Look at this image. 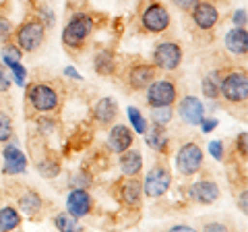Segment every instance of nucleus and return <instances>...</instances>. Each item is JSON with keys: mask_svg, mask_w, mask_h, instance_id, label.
I'll use <instances>...</instances> for the list:
<instances>
[{"mask_svg": "<svg viewBox=\"0 0 248 232\" xmlns=\"http://www.w3.org/2000/svg\"><path fill=\"white\" fill-rule=\"evenodd\" d=\"M172 2H174L176 9H180L182 13L188 15V13H190L192 9H195L197 4H199V0H172Z\"/></svg>", "mask_w": 248, "mask_h": 232, "instance_id": "4c0bfd02", "label": "nucleus"}, {"mask_svg": "<svg viewBox=\"0 0 248 232\" xmlns=\"http://www.w3.org/2000/svg\"><path fill=\"white\" fill-rule=\"evenodd\" d=\"M226 50L234 56H246L248 54V32L246 27H234L226 33Z\"/></svg>", "mask_w": 248, "mask_h": 232, "instance_id": "4be33fe9", "label": "nucleus"}, {"mask_svg": "<svg viewBox=\"0 0 248 232\" xmlns=\"http://www.w3.org/2000/svg\"><path fill=\"white\" fill-rule=\"evenodd\" d=\"M145 143L155 151V153H161V156H168L170 153V133L166 131V127L161 125H153L147 127L145 131Z\"/></svg>", "mask_w": 248, "mask_h": 232, "instance_id": "6ab92c4d", "label": "nucleus"}, {"mask_svg": "<svg viewBox=\"0 0 248 232\" xmlns=\"http://www.w3.org/2000/svg\"><path fill=\"white\" fill-rule=\"evenodd\" d=\"M151 122L161 127H168L174 120V108L172 106H159V108H151Z\"/></svg>", "mask_w": 248, "mask_h": 232, "instance_id": "a878e982", "label": "nucleus"}, {"mask_svg": "<svg viewBox=\"0 0 248 232\" xmlns=\"http://www.w3.org/2000/svg\"><path fill=\"white\" fill-rule=\"evenodd\" d=\"M15 137V125H13V116L9 112L0 110V143H9Z\"/></svg>", "mask_w": 248, "mask_h": 232, "instance_id": "bb28decb", "label": "nucleus"}, {"mask_svg": "<svg viewBox=\"0 0 248 232\" xmlns=\"http://www.w3.org/2000/svg\"><path fill=\"white\" fill-rule=\"evenodd\" d=\"M182 58H184V52H182L180 42L164 40V42H159L157 46H155L151 63L157 66L159 71L172 73V71H176V68L182 65Z\"/></svg>", "mask_w": 248, "mask_h": 232, "instance_id": "1a4fd4ad", "label": "nucleus"}, {"mask_svg": "<svg viewBox=\"0 0 248 232\" xmlns=\"http://www.w3.org/2000/svg\"><path fill=\"white\" fill-rule=\"evenodd\" d=\"M118 102H116L114 98H102L97 99V104L93 106V120L97 122L99 127H112L116 118H118Z\"/></svg>", "mask_w": 248, "mask_h": 232, "instance_id": "a211bd4d", "label": "nucleus"}, {"mask_svg": "<svg viewBox=\"0 0 248 232\" xmlns=\"http://www.w3.org/2000/svg\"><path fill=\"white\" fill-rule=\"evenodd\" d=\"M145 102L149 108L174 106L178 102V83L172 79H157L155 77L145 89Z\"/></svg>", "mask_w": 248, "mask_h": 232, "instance_id": "423d86ee", "label": "nucleus"}, {"mask_svg": "<svg viewBox=\"0 0 248 232\" xmlns=\"http://www.w3.org/2000/svg\"><path fill=\"white\" fill-rule=\"evenodd\" d=\"M17 203L21 207V212L29 215L31 220H40V215L44 214V199L37 191L33 189H25L21 193V195L17 197Z\"/></svg>", "mask_w": 248, "mask_h": 232, "instance_id": "aec40b11", "label": "nucleus"}, {"mask_svg": "<svg viewBox=\"0 0 248 232\" xmlns=\"http://www.w3.org/2000/svg\"><path fill=\"white\" fill-rule=\"evenodd\" d=\"M25 104L31 114H52L62 104V94L52 81H31L25 83Z\"/></svg>", "mask_w": 248, "mask_h": 232, "instance_id": "f257e3e1", "label": "nucleus"}, {"mask_svg": "<svg viewBox=\"0 0 248 232\" xmlns=\"http://www.w3.org/2000/svg\"><path fill=\"white\" fill-rule=\"evenodd\" d=\"M139 21H141L143 32L157 35V33L168 32L172 17H170V11L166 9V4H161L159 0H149V2L143 6Z\"/></svg>", "mask_w": 248, "mask_h": 232, "instance_id": "39448f33", "label": "nucleus"}, {"mask_svg": "<svg viewBox=\"0 0 248 232\" xmlns=\"http://www.w3.org/2000/svg\"><path fill=\"white\" fill-rule=\"evenodd\" d=\"M93 210V197L89 195L87 189H73L66 197V212L73 218L81 220L85 215H89Z\"/></svg>", "mask_w": 248, "mask_h": 232, "instance_id": "4468645a", "label": "nucleus"}, {"mask_svg": "<svg viewBox=\"0 0 248 232\" xmlns=\"http://www.w3.org/2000/svg\"><path fill=\"white\" fill-rule=\"evenodd\" d=\"M178 116L184 125L199 127L201 120L205 118V106L197 96H184L182 99H178Z\"/></svg>", "mask_w": 248, "mask_h": 232, "instance_id": "ddd939ff", "label": "nucleus"}, {"mask_svg": "<svg viewBox=\"0 0 248 232\" xmlns=\"http://www.w3.org/2000/svg\"><path fill=\"white\" fill-rule=\"evenodd\" d=\"M188 15L192 19V25L203 33H211L217 27V23H219V11H217V6L211 0H199V4Z\"/></svg>", "mask_w": 248, "mask_h": 232, "instance_id": "9b49d317", "label": "nucleus"}, {"mask_svg": "<svg viewBox=\"0 0 248 232\" xmlns=\"http://www.w3.org/2000/svg\"><path fill=\"white\" fill-rule=\"evenodd\" d=\"M188 197L192 201H197V203H201V205H211L221 197V191H219V187H217L215 181L203 179V181H197V182L190 184Z\"/></svg>", "mask_w": 248, "mask_h": 232, "instance_id": "2eb2a0df", "label": "nucleus"}, {"mask_svg": "<svg viewBox=\"0 0 248 232\" xmlns=\"http://www.w3.org/2000/svg\"><path fill=\"white\" fill-rule=\"evenodd\" d=\"M93 65H95V73L102 77H114L118 73V63H116V54L112 50H99L93 56Z\"/></svg>", "mask_w": 248, "mask_h": 232, "instance_id": "5701e85b", "label": "nucleus"}, {"mask_svg": "<svg viewBox=\"0 0 248 232\" xmlns=\"http://www.w3.org/2000/svg\"><path fill=\"white\" fill-rule=\"evenodd\" d=\"M203 149L195 141H186L182 143L176 151V170L182 176H195L203 170Z\"/></svg>", "mask_w": 248, "mask_h": 232, "instance_id": "0eeeda50", "label": "nucleus"}, {"mask_svg": "<svg viewBox=\"0 0 248 232\" xmlns=\"http://www.w3.org/2000/svg\"><path fill=\"white\" fill-rule=\"evenodd\" d=\"M170 230H192V226H184V224H176V226H170Z\"/></svg>", "mask_w": 248, "mask_h": 232, "instance_id": "c03bdc74", "label": "nucleus"}, {"mask_svg": "<svg viewBox=\"0 0 248 232\" xmlns=\"http://www.w3.org/2000/svg\"><path fill=\"white\" fill-rule=\"evenodd\" d=\"M4 66H9V71L15 75V81H17L19 87H25V81H27L25 66H23L21 63H9V65H4Z\"/></svg>", "mask_w": 248, "mask_h": 232, "instance_id": "473e14b6", "label": "nucleus"}, {"mask_svg": "<svg viewBox=\"0 0 248 232\" xmlns=\"http://www.w3.org/2000/svg\"><path fill=\"white\" fill-rule=\"evenodd\" d=\"M248 133H240L238 139H236V153L242 160H246V151H248Z\"/></svg>", "mask_w": 248, "mask_h": 232, "instance_id": "e433bc0d", "label": "nucleus"}, {"mask_svg": "<svg viewBox=\"0 0 248 232\" xmlns=\"http://www.w3.org/2000/svg\"><path fill=\"white\" fill-rule=\"evenodd\" d=\"M219 98L228 106H242L246 108L248 102V75L244 68H232V71H221L219 81Z\"/></svg>", "mask_w": 248, "mask_h": 232, "instance_id": "f03ea898", "label": "nucleus"}, {"mask_svg": "<svg viewBox=\"0 0 248 232\" xmlns=\"http://www.w3.org/2000/svg\"><path fill=\"white\" fill-rule=\"evenodd\" d=\"M91 174L89 172H85V170H79V172H75L71 176V187L73 189H87L89 184H91Z\"/></svg>", "mask_w": 248, "mask_h": 232, "instance_id": "2f4dec72", "label": "nucleus"}, {"mask_svg": "<svg viewBox=\"0 0 248 232\" xmlns=\"http://www.w3.org/2000/svg\"><path fill=\"white\" fill-rule=\"evenodd\" d=\"M114 197L120 201L126 210H141L143 205V182L137 176H124L122 181L116 182Z\"/></svg>", "mask_w": 248, "mask_h": 232, "instance_id": "9d476101", "label": "nucleus"}, {"mask_svg": "<svg viewBox=\"0 0 248 232\" xmlns=\"http://www.w3.org/2000/svg\"><path fill=\"white\" fill-rule=\"evenodd\" d=\"M21 222H23V218H21L19 210H15L11 205L0 207V230H15L21 226Z\"/></svg>", "mask_w": 248, "mask_h": 232, "instance_id": "b1692460", "label": "nucleus"}, {"mask_svg": "<svg viewBox=\"0 0 248 232\" xmlns=\"http://www.w3.org/2000/svg\"><path fill=\"white\" fill-rule=\"evenodd\" d=\"M54 226L58 230H64V232H71V230H79V220L73 218L68 212H60L54 215Z\"/></svg>", "mask_w": 248, "mask_h": 232, "instance_id": "cd10ccee", "label": "nucleus"}, {"mask_svg": "<svg viewBox=\"0 0 248 232\" xmlns=\"http://www.w3.org/2000/svg\"><path fill=\"white\" fill-rule=\"evenodd\" d=\"M11 75L6 73V66L0 65V96H6L11 91Z\"/></svg>", "mask_w": 248, "mask_h": 232, "instance_id": "c9c22d12", "label": "nucleus"}, {"mask_svg": "<svg viewBox=\"0 0 248 232\" xmlns=\"http://www.w3.org/2000/svg\"><path fill=\"white\" fill-rule=\"evenodd\" d=\"M118 166H120V172L124 176H139L143 170V156L139 149H124L122 153H118Z\"/></svg>", "mask_w": 248, "mask_h": 232, "instance_id": "412c9836", "label": "nucleus"}, {"mask_svg": "<svg viewBox=\"0 0 248 232\" xmlns=\"http://www.w3.org/2000/svg\"><path fill=\"white\" fill-rule=\"evenodd\" d=\"M66 75H68V77H73V79H79V81L83 79V77H81L79 73H77V71H75V68H73V66H66Z\"/></svg>", "mask_w": 248, "mask_h": 232, "instance_id": "37998d69", "label": "nucleus"}, {"mask_svg": "<svg viewBox=\"0 0 248 232\" xmlns=\"http://www.w3.org/2000/svg\"><path fill=\"white\" fill-rule=\"evenodd\" d=\"M246 199H248V191H246V189H242V193H240V195H238V207H240V210H242V214H244V215L248 214Z\"/></svg>", "mask_w": 248, "mask_h": 232, "instance_id": "79ce46f5", "label": "nucleus"}, {"mask_svg": "<svg viewBox=\"0 0 248 232\" xmlns=\"http://www.w3.org/2000/svg\"><path fill=\"white\" fill-rule=\"evenodd\" d=\"M219 81H221V71H213L203 77V96L207 99H219Z\"/></svg>", "mask_w": 248, "mask_h": 232, "instance_id": "393cba45", "label": "nucleus"}, {"mask_svg": "<svg viewBox=\"0 0 248 232\" xmlns=\"http://www.w3.org/2000/svg\"><path fill=\"white\" fill-rule=\"evenodd\" d=\"M13 32H15V27H13V23L11 19H6L0 15V44H6V42H11V37H13Z\"/></svg>", "mask_w": 248, "mask_h": 232, "instance_id": "72a5a7b5", "label": "nucleus"}, {"mask_svg": "<svg viewBox=\"0 0 248 232\" xmlns=\"http://www.w3.org/2000/svg\"><path fill=\"white\" fill-rule=\"evenodd\" d=\"M203 230H217V232H223V230H232V226L228 224H221V222H207Z\"/></svg>", "mask_w": 248, "mask_h": 232, "instance_id": "a19ab883", "label": "nucleus"}, {"mask_svg": "<svg viewBox=\"0 0 248 232\" xmlns=\"http://www.w3.org/2000/svg\"><path fill=\"white\" fill-rule=\"evenodd\" d=\"M21 58H23V50L19 48L17 44L6 42L4 48H2V60H4V65H9V63H21Z\"/></svg>", "mask_w": 248, "mask_h": 232, "instance_id": "7c9ffc66", "label": "nucleus"}, {"mask_svg": "<svg viewBox=\"0 0 248 232\" xmlns=\"http://www.w3.org/2000/svg\"><path fill=\"white\" fill-rule=\"evenodd\" d=\"M37 172H40L44 179H54L60 172V162L54 158H46L42 162H37Z\"/></svg>", "mask_w": 248, "mask_h": 232, "instance_id": "c85d7f7f", "label": "nucleus"}, {"mask_svg": "<svg viewBox=\"0 0 248 232\" xmlns=\"http://www.w3.org/2000/svg\"><path fill=\"white\" fill-rule=\"evenodd\" d=\"M135 143V131L128 125H112L110 133H108V148L114 153H122L124 149L133 148Z\"/></svg>", "mask_w": 248, "mask_h": 232, "instance_id": "f3484780", "label": "nucleus"}, {"mask_svg": "<svg viewBox=\"0 0 248 232\" xmlns=\"http://www.w3.org/2000/svg\"><path fill=\"white\" fill-rule=\"evenodd\" d=\"M246 17H248L246 9H238V11H234V15H232L234 27H246Z\"/></svg>", "mask_w": 248, "mask_h": 232, "instance_id": "58836bf2", "label": "nucleus"}, {"mask_svg": "<svg viewBox=\"0 0 248 232\" xmlns=\"http://www.w3.org/2000/svg\"><path fill=\"white\" fill-rule=\"evenodd\" d=\"M209 153H211L217 162H223L226 160V143L219 141V139H217V141H211L209 143Z\"/></svg>", "mask_w": 248, "mask_h": 232, "instance_id": "f704fd0d", "label": "nucleus"}, {"mask_svg": "<svg viewBox=\"0 0 248 232\" xmlns=\"http://www.w3.org/2000/svg\"><path fill=\"white\" fill-rule=\"evenodd\" d=\"M170 187H172V172L164 162H157L143 181V195L149 199H159L170 191Z\"/></svg>", "mask_w": 248, "mask_h": 232, "instance_id": "6e6552de", "label": "nucleus"}, {"mask_svg": "<svg viewBox=\"0 0 248 232\" xmlns=\"http://www.w3.org/2000/svg\"><path fill=\"white\" fill-rule=\"evenodd\" d=\"M128 118H130V125H133V131H137L139 135H143L145 131H147V118L143 116V112L139 110V108H135V106H130L128 108Z\"/></svg>", "mask_w": 248, "mask_h": 232, "instance_id": "c756f323", "label": "nucleus"}, {"mask_svg": "<svg viewBox=\"0 0 248 232\" xmlns=\"http://www.w3.org/2000/svg\"><path fill=\"white\" fill-rule=\"evenodd\" d=\"M13 37L23 52H37L46 42V23L42 19H27L13 32Z\"/></svg>", "mask_w": 248, "mask_h": 232, "instance_id": "20e7f679", "label": "nucleus"}, {"mask_svg": "<svg viewBox=\"0 0 248 232\" xmlns=\"http://www.w3.org/2000/svg\"><path fill=\"white\" fill-rule=\"evenodd\" d=\"M159 68L153 63H135L128 66L126 71V83L133 91H145L155 77H157Z\"/></svg>", "mask_w": 248, "mask_h": 232, "instance_id": "f8f14e48", "label": "nucleus"}, {"mask_svg": "<svg viewBox=\"0 0 248 232\" xmlns=\"http://www.w3.org/2000/svg\"><path fill=\"white\" fill-rule=\"evenodd\" d=\"M93 32V19L87 13H75L68 23L62 29V44H64L66 50H71V54H75L77 50H81L85 44H87L89 35Z\"/></svg>", "mask_w": 248, "mask_h": 232, "instance_id": "7ed1b4c3", "label": "nucleus"}, {"mask_svg": "<svg viewBox=\"0 0 248 232\" xmlns=\"http://www.w3.org/2000/svg\"><path fill=\"white\" fill-rule=\"evenodd\" d=\"M2 160H4V166H2V172L9 174V176H17L23 174L27 170V156L23 153L17 145L13 143H4V149H2Z\"/></svg>", "mask_w": 248, "mask_h": 232, "instance_id": "dca6fc26", "label": "nucleus"}, {"mask_svg": "<svg viewBox=\"0 0 248 232\" xmlns=\"http://www.w3.org/2000/svg\"><path fill=\"white\" fill-rule=\"evenodd\" d=\"M217 125H219V122H217V118H207V116H205V118L201 120V125H199V127L203 129V133H207V135H209L213 129H217Z\"/></svg>", "mask_w": 248, "mask_h": 232, "instance_id": "ea45409f", "label": "nucleus"}]
</instances>
